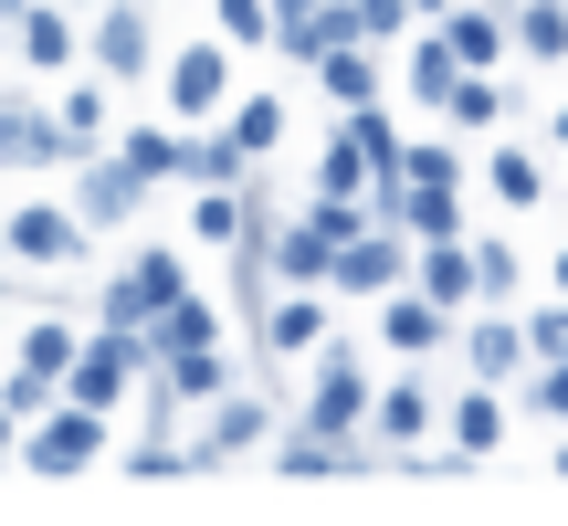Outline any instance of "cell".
Here are the masks:
<instances>
[{
    "mask_svg": "<svg viewBox=\"0 0 568 526\" xmlns=\"http://www.w3.org/2000/svg\"><path fill=\"white\" fill-rule=\"evenodd\" d=\"M0 11H21V0H0Z\"/></svg>",
    "mask_w": 568,
    "mask_h": 526,
    "instance_id": "41",
    "label": "cell"
},
{
    "mask_svg": "<svg viewBox=\"0 0 568 526\" xmlns=\"http://www.w3.org/2000/svg\"><path fill=\"white\" fill-rule=\"evenodd\" d=\"M527 358H568V295H548L527 316Z\"/></svg>",
    "mask_w": 568,
    "mask_h": 526,
    "instance_id": "34",
    "label": "cell"
},
{
    "mask_svg": "<svg viewBox=\"0 0 568 526\" xmlns=\"http://www.w3.org/2000/svg\"><path fill=\"white\" fill-rule=\"evenodd\" d=\"M74 11H95V0H74Z\"/></svg>",
    "mask_w": 568,
    "mask_h": 526,
    "instance_id": "40",
    "label": "cell"
},
{
    "mask_svg": "<svg viewBox=\"0 0 568 526\" xmlns=\"http://www.w3.org/2000/svg\"><path fill=\"white\" fill-rule=\"evenodd\" d=\"M358 190H368V159L326 127V148H316V201H358Z\"/></svg>",
    "mask_w": 568,
    "mask_h": 526,
    "instance_id": "29",
    "label": "cell"
},
{
    "mask_svg": "<svg viewBox=\"0 0 568 526\" xmlns=\"http://www.w3.org/2000/svg\"><path fill=\"white\" fill-rule=\"evenodd\" d=\"M400 180H410V190H464V148H453V138L400 148Z\"/></svg>",
    "mask_w": 568,
    "mask_h": 526,
    "instance_id": "31",
    "label": "cell"
},
{
    "mask_svg": "<svg viewBox=\"0 0 568 526\" xmlns=\"http://www.w3.org/2000/svg\"><path fill=\"white\" fill-rule=\"evenodd\" d=\"M53 127H63V138H74V159H84V148H105V84H74Z\"/></svg>",
    "mask_w": 568,
    "mask_h": 526,
    "instance_id": "33",
    "label": "cell"
},
{
    "mask_svg": "<svg viewBox=\"0 0 568 526\" xmlns=\"http://www.w3.org/2000/svg\"><path fill=\"white\" fill-rule=\"evenodd\" d=\"M159 63V32H148V0H105L95 11V74L105 84H138Z\"/></svg>",
    "mask_w": 568,
    "mask_h": 526,
    "instance_id": "9",
    "label": "cell"
},
{
    "mask_svg": "<svg viewBox=\"0 0 568 526\" xmlns=\"http://www.w3.org/2000/svg\"><path fill=\"white\" fill-rule=\"evenodd\" d=\"M453 74H464V63H453V42L432 32V21H410V42H400V95H410V105H443Z\"/></svg>",
    "mask_w": 568,
    "mask_h": 526,
    "instance_id": "21",
    "label": "cell"
},
{
    "mask_svg": "<svg viewBox=\"0 0 568 526\" xmlns=\"http://www.w3.org/2000/svg\"><path fill=\"white\" fill-rule=\"evenodd\" d=\"M211 337H222V305H211V295H169L159 316L138 326V347H148V368H159V358H180V347H211Z\"/></svg>",
    "mask_w": 568,
    "mask_h": 526,
    "instance_id": "15",
    "label": "cell"
},
{
    "mask_svg": "<svg viewBox=\"0 0 568 526\" xmlns=\"http://www.w3.org/2000/svg\"><path fill=\"white\" fill-rule=\"evenodd\" d=\"M548 148H568V95H558V105H548Z\"/></svg>",
    "mask_w": 568,
    "mask_h": 526,
    "instance_id": "36",
    "label": "cell"
},
{
    "mask_svg": "<svg viewBox=\"0 0 568 526\" xmlns=\"http://www.w3.org/2000/svg\"><path fill=\"white\" fill-rule=\"evenodd\" d=\"M274 443V401L264 390H211V422H201V443H190V464H243V453H264Z\"/></svg>",
    "mask_w": 568,
    "mask_h": 526,
    "instance_id": "6",
    "label": "cell"
},
{
    "mask_svg": "<svg viewBox=\"0 0 568 526\" xmlns=\"http://www.w3.org/2000/svg\"><path fill=\"white\" fill-rule=\"evenodd\" d=\"M105 453V411H84V401H53L42 411V432H32V464L42 474H84Z\"/></svg>",
    "mask_w": 568,
    "mask_h": 526,
    "instance_id": "12",
    "label": "cell"
},
{
    "mask_svg": "<svg viewBox=\"0 0 568 526\" xmlns=\"http://www.w3.org/2000/svg\"><path fill=\"white\" fill-rule=\"evenodd\" d=\"M222 138L243 148L253 169H264L274 148H284V95H232V117H222Z\"/></svg>",
    "mask_w": 568,
    "mask_h": 526,
    "instance_id": "25",
    "label": "cell"
},
{
    "mask_svg": "<svg viewBox=\"0 0 568 526\" xmlns=\"http://www.w3.org/2000/svg\"><path fill=\"white\" fill-rule=\"evenodd\" d=\"M243 169H253V159H243L232 138H190V148H180V180H190V190H222V180H243Z\"/></svg>",
    "mask_w": 568,
    "mask_h": 526,
    "instance_id": "30",
    "label": "cell"
},
{
    "mask_svg": "<svg viewBox=\"0 0 568 526\" xmlns=\"http://www.w3.org/2000/svg\"><path fill=\"white\" fill-rule=\"evenodd\" d=\"M11 42H21V63H42V74H63V63L84 53L63 0H21V11H11Z\"/></svg>",
    "mask_w": 568,
    "mask_h": 526,
    "instance_id": "17",
    "label": "cell"
},
{
    "mask_svg": "<svg viewBox=\"0 0 568 526\" xmlns=\"http://www.w3.org/2000/svg\"><path fill=\"white\" fill-rule=\"evenodd\" d=\"M464 253H474V305H516V274H527V263H516L506 232H485V243L464 232Z\"/></svg>",
    "mask_w": 568,
    "mask_h": 526,
    "instance_id": "27",
    "label": "cell"
},
{
    "mask_svg": "<svg viewBox=\"0 0 568 526\" xmlns=\"http://www.w3.org/2000/svg\"><path fill=\"white\" fill-rule=\"evenodd\" d=\"M453 347H464V380L516 390V368H527V316H506V305H464V316H453Z\"/></svg>",
    "mask_w": 568,
    "mask_h": 526,
    "instance_id": "4",
    "label": "cell"
},
{
    "mask_svg": "<svg viewBox=\"0 0 568 526\" xmlns=\"http://www.w3.org/2000/svg\"><path fill=\"white\" fill-rule=\"evenodd\" d=\"M0 243H11L21 263H74L84 253V222H74V211H53V201H32V211L0 222Z\"/></svg>",
    "mask_w": 568,
    "mask_h": 526,
    "instance_id": "16",
    "label": "cell"
},
{
    "mask_svg": "<svg viewBox=\"0 0 568 526\" xmlns=\"http://www.w3.org/2000/svg\"><path fill=\"white\" fill-rule=\"evenodd\" d=\"M337 138L368 159V180H400V148H410V138L389 127V105H379V95H368V105H337Z\"/></svg>",
    "mask_w": 568,
    "mask_h": 526,
    "instance_id": "23",
    "label": "cell"
},
{
    "mask_svg": "<svg viewBox=\"0 0 568 526\" xmlns=\"http://www.w3.org/2000/svg\"><path fill=\"white\" fill-rule=\"evenodd\" d=\"M432 32L453 42V63H464V74H506V11H495V0H453Z\"/></svg>",
    "mask_w": 568,
    "mask_h": 526,
    "instance_id": "13",
    "label": "cell"
},
{
    "mask_svg": "<svg viewBox=\"0 0 568 526\" xmlns=\"http://www.w3.org/2000/svg\"><path fill=\"white\" fill-rule=\"evenodd\" d=\"M379 347H389V358H443V347H453V305H432L422 284L400 274L379 295Z\"/></svg>",
    "mask_w": 568,
    "mask_h": 526,
    "instance_id": "7",
    "label": "cell"
},
{
    "mask_svg": "<svg viewBox=\"0 0 568 526\" xmlns=\"http://www.w3.org/2000/svg\"><path fill=\"white\" fill-rule=\"evenodd\" d=\"M0 453H11V411H0Z\"/></svg>",
    "mask_w": 568,
    "mask_h": 526,
    "instance_id": "39",
    "label": "cell"
},
{
    "mask_svg": "<svg viewBox=\"0 0 568 526\" xmlns=\"http://www.w3.org/2000/svg\"><path fill=\"white\" fill-rule=\"evenodd\" d=\"M506 53L568 63V0H506Z\"/></svg>",
    "mask_w": 568,
    "mask_h": 526,
    "instance_id": "22",
    "label": "cell"
},
{
    "mask_svg": "<svg viewBox=\"0 0 568 526\" xmlns=\"http://www.w3.org/2000/svg\"><path fill=\"white\" fill-rule=\"evenodd\" d=\"M232 105V42L211 32V42H180L169 53V127H201V117H222Z\"/></svg>",
    "mask_w": 568,
    "mask_h": 526,
    "instance_id": "3",
    "label": "cell"
},
{
    "mask_svg": "<svg viewBox=\"0 0 568 526\" xmlns=\"http://www.w3.org/2000/svg\"><path fill=\"white\" fill-rule=\"evenodd\" d=\"M138 201H148V180L126 159H105V148H84V190H74V222L84 232H116V222H138Z\"/></svg>",
    "mask_w": 568,
    "mask_h": 526,
    "instance_id": "11",
    "label": "cell"
},
{
    "mask_svg": "<svg viewBox=\"0 0 568 526\" xmlns=\"http://www.w3.org/2000/svg\"><path fill=\"white\" fill-rule=\"evenodd\" d=\"M180 148H190V138H180V127H138V138H126V148H116V159H126V169H138V180H148V190H159V180H180Z\"/></svg>",
    "mask_w": 568,
    "mask_h": 526,
    "instance_id": "28",
    "label": "cell"
},
{
    "mask_svg": "<svg viewBox=\"0 0 568 526\" xmlns=\"http://www.w3.org/2000/svg\"><path fill=\"white\" fill-rule=\"evenodd\" d=\"M368 390H379V368H368L347 337H316V380H305V432H326V443H358Z\"/></svg>",
    "mask_w": 568,
    "mask_h": 526,
    "instance_id": "1",
    "label": "cell"
},
{
    "mask_svg": "<svg viewBox=\"0 0 568 526\" xmlns=\"http://www.w3.org/2000/svg\"><path fill=\"white\" fill-rule=\"evenodd\" d=\"M432 432H443V390L422 380V358L400 368V380H379L368 390V422H358V443H379L389 464H400V453H422Z\"/></svg>",
    "mask_w": 568,
    "mask_h": 526,
    "instance_id": "2",
    "label": "cell"
},
{
    "mask_svg": "<svg viewBox=\"0 0 568 526\" xmlns=\"http://www.w3.org/2000/svg\"><path fill=\"white\" fill-rule=\"evenodd\" d=\"M516 401H527L537 422H568V358H527L516 368Z\"/></svg>",
    "mask_w": 568,
    "mask_h": 526,
    "instance_id": "32",
    "label": "cell"
},
{
    "mask_svg": "<svg viewBox=\"0 0 568 526\" xmlns=\"http://www.w3.org/2000/svg\"><path fill=\"white\" fill-rule=\"evenodd\" d=\"M305 74H316V95H326V105H368V95H379V84H389L368 42H326V53L305 63Z\"/></svg>",
    "mask_w": 568,
    "mask_h": 526,
    "instance_id": "20",
    "label": "cell"
},
{
    "mask_svg": "<svg viewBox=\"0 0 568 526\" xmlns=\"http://www.w3.org/2000/svg\"><path fill=\"white\" fill-rule=\"evenodd\" d=\"M443 127H464V138H506V117H516V84L506 74H453V95L432 105Z\"/></svg>",
    "mask_w": 568,
    "mask_h": 526,
    "instance_id": "14",
    "label": "cell"
},
{
    "mask_svg": "<svg viewBox=\"0 0 568 526\" xmlns=\"http://www.w3.org/2000/svg\"><path fill=\"white\" fill-rule=\"evenodd\" d=\"M337 42H368V53L410 42V0H337Z\"/></svg>",
    "mask_w": 568,
    "mask_h": 526,
    "instance_id": "26",
    "label": "cell"
},
{
    "mask_svg": "<svg viewBox=\"0 0 568 526\" xmlns=\"http://www.w3.org/2000/svg\"><path fill=\"white\" fill-rule=\"evenodd\" d=\"M211 21H222V42H264V0H222Z\"/></svg>",
    "mask_w": 568,
    "mask_h": 526,
    "instance_id": "35",
    "label": "cell"
},
{
    "mask_svg": "<svg viewBox=\"0 0 568 526\" xmlns=\"http://www.w3.org/2000/svg\"><path fill=\"white\" fill-rule=\"evenodd\" d=\"M410 284H422L432 305H453V316H464V305H474V253H464V232H443V243H410Z\"/></svg>",
    "mask_w": 568,
    "mask_h": 526,
    "instance_id": "19",
    "label": "cell"
},
{
    "mask_svg": "<svg viewBox=\"0 0 568 526\" xmlns=\"http://www.w3.org/2000/svg\"><path fill=\"white\" fill-rule=\"evenodd\" d=\"M443 443H453V464H485V453L506 443V390H495V380H464L443 401Z\"/></svg>",
    "mask_w": 568,
    "mask_h": 526,
    "instance_id": "10",
    "label": "cell"
},
{
    "mask_svg": "<svg viewBox=\"0 0 568 526\" xmlns=\"http://www.w3.org/2000/svg\"><path fill=\"white\" fill-rule=\"evenodd\" d=\"M548 284H558V295H568V253H558V263H548Z\"/></svg>",
    "mask_w": 568,
    "mask_h": 526,
    "instance_id": "38",
    "label": "cell"
},
{
    "mask_svg": "<svg viewBox=\"0 0 568 526\" xmlns=\"http://www.w3.org/2000/svg\"><path fill=\"white\" fill-rule=\"evenodd\" d=\"M264 42L295 63H316L326 42H337V0H264Z\"/></svg>",
    "mask_w": 568,
    "mask_h": 526,
    "instance_id": "18",
    "label": "cell"
},
{
    "mask_svg": "<svg viewBox=\"0 0 568 526\" xmlns=\"http://www.w3.org/2000/svg\"><path fill=\"white\" fill-rule=\"evenodd\" d=\"M485 201L537 211V201H548V159H537V148H485Z\"/></svg>",
    "mask_w": 568,
    "mask_h": 526,
    "instance_id": "24",
    "label": "cell"
},
{
    "mask_svg": "<svg viewBox=\"0 0 568 526\" xmlns=\"http://www.w3.org/2000/svg\"><path fill=\"white\" fill-rule=\"evenodd\" d=\"M169 295H190V263L169 253V243H148V253L126 263L116 284H105V326H148V316H159Z\"/></svg>",
    "mask_w": 568,
    "mask_h": 526,
    "instance_id": "8",
    "label": "cell"
},
{
    "mask_svg": "<svg viewBox=\"0 0 568 526\" xmlns=\"http://www.w3.org/2000/svg\"><path fill=\"white\" fill-rule=\"evenodd\" d=\"M443 11H453V0H410V21H443Z\"/></svg>",
    "mask_w": 568,
    "mask_h": 526,
    "instance_id": "37",
    "label": "cell"
},
{
    "mask_svg": "<svg viewBox=\"0 0 568 526\" xmlns=\"http://www.w3.org/2000/svg\"><path fill=\"white\" fill-rule=\"evenodd\" d=\"M400 274H410V232L358 222V232L337 243V263H326V295H389Z\"/></svg>",
    "mask_w": 568,
    "mask_h": 526,
    "instance_id": "5",
    "label": "cell"
}]
</instances>
